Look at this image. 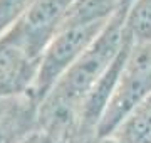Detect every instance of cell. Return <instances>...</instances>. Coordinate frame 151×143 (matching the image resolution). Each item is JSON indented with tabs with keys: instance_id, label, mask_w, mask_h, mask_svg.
Instances as JSON below:
<instances>
[{
	"instance_id": "13",
	"label": "cell",
	"mask_w": 151,
	"mask_h": 143,
	"mask_svg": "<svg viewBox=\"0 0 151 143\" xmlns=\"http://www.w3.org/2000/svg\"><path fill=\"white\" fill-rule=\"evenodd\" d=\"M32 2H34V0H32Z\"/></svg>"
},
{
	"instance_id": "10",
	"label": "cell",
	"mask_w": 151,
	"mask_h": 143,
	"mask_svg": "<svg viewBox=\"0 0 151 143\" xmlns=\"http://www.w3.org/2000/svg\"><path fill=\"white\" fill-rule=\"evenodd\" d=\"M19 143H59V142H55L54 138L49 136L47 133H44L42 130L35 128L32 133H29L27 136L24 138V140H20Z\"/></svg>"
},
{
	"instance_id": "8",
	"label": "cell",
	"mask_w": 151,
	"mask_h": 143,
	"mask_svg": "<svg viewBox=\"0 0 151 143\" xmlns=\"http://www.w3.org/2000/svg\"><path fill=\"white\" fill-rule=\"evenodd\" d=\"M124 27L134 44H151V0H134L131 4Z\"/></svg>"
},
{
	"instance_id": "3",
	"label": "cell",
	"mask_w": 151,
	"mask_h": 143,
	"mask_svg": "<svg viewBox=\"0 0 151 143\" xmlns=\"http://www.w3.org/2000/svg\"><path fill=\"white\" fill-rule=\"evenodd\" d=\"M106 25L108 22L77 25L60 29L55 34L40 57L37 76L30 89V94L39 105L54 88V84L62 77V74L89 49V46L99 37Z\"/></svg>"
},
{
	"instance_id": "5",
	"label": "cell",
	"mask_w": 151,
	"mask_h": 143,
	"mask_svg": "<svg viewBox=\"0 0 151 143\" xmlns=\"http://www.w3.org/2000/svg\"><path fill=\"white\" fill-rule=\"evenodd\" d=\"M39 64L40 62L32 61L4 34L0 37V98H15L30 93Z\"/></svg>"
},
{
	"instance_id": "4",
	"label": "cell",
	"mask_w": 151,
	"mask_h": 143,
	"mask_svg": "<svg viewBox=\"0 0 151 143\" xmlns=\"http://www.w3.org/2000/svg\"><path fill=\"white\" fill-rule=\"evenodd\" d=\"M72 2L74 0H34L15 25L5 32L7 37L32 61L40 62L44 51L57 34Z\"/></svg>"
},
{
	"instance_id": "12",
	"label": "cell",
	"mask_w": 151,
	"mask_h": 143,
	"mask_svg": "<svg viewBox=\"0 0 151 143\" xmlns=\"http://www.w3.org/2000/svg\"><path fill=\"white\" fill-rule=\"evenodd\" d=\"M96 143H119V142H116V140H114V138H99V140H97Z\"/></svg>"
},
{
	"instance_id": "9",
	"label": "cell",
	"mask_w": 151,
	"mask_h": 143,
	"mask_svg": "<svg viewBox=\"0 0 151 143\" xmlns=\"http://www.w3.org/2000/svg\"><path fill=\"white\" fill-rule=\"evenodd\" d=\"M30 4L32 0H0V37L15 25Z\"/></svg>"
},
{
	"instance_id": "11",
	"label": "cell",
	"mask_w": 151,
	"mask_h": 143,
	"mask_svg": "<svg viewBox=\"0 0 151 143\" xmlns=\"http://www.w3.org/2000/svg\"><path fill=\"white\" fill-rule=\"evenodd\" d=\"M20 98L22 96H15V98H0V121L14 110V106L19 103Z\"/></svg>"
},
{
	"instance_id": "7",
	"label": "cell",
	"mask_w": 151,
	"mask_h": 143,
	"mask_svg": "<svg viewBox=\"0 0 151 143\" xmlns=\"http://www.w3.org/2000/svg\"><path fill=\"white\" fill-rule=\"evenodd\" d=\"M111 138L119 143H151V94L124 118Z\"/></svg>"
},
{
	"instance_id": "6",
	"label": "cell",
	"mask_w": 151,
	"mask_h": 143,
	"mask_svg": "<svg viewBox=\"0 0 151 143\" xmlns=\"http://www.w3.org/2000/svg\"><path fill=\"white\" fill-rule=\"evenodd\" d=\"M119 7L121 0H74L65 12L59 30L77 25L109 22Z\"/></svg>"
},
{
	"instance_id": "2",
	"label": "cell",
	"mask_w": 151,
	"mask_h": 143,
	"mask_svg": "<svg viewBox=\"0 0 151 143\" xmlns=\"http://www.w3.org/2000/svg\"><path fill=\"white\" fill-rule=\"evenodd\" d=\"M151 94V44H133L108 108L97 126V140L109 138L138 105Z\"/></svg>"
},
{
	"instance_id": "1",
	"label": "cell",
	"mask_w": 151,
	"mask_h": 143,
	"mask_svg": "<svg viewBox=\"0 0 151 143\" xmlns=\"http://www.w3.org/2000/svg\"><path fill=\"white\" fill-rule=\"evenodd\" d=\"M129 7V4H121L99 37L62 74L39 105L37 128L55 142L84 140L79 136L82 103L129 39V32L124 27Z\"/></svg>"
}]
</instances>
